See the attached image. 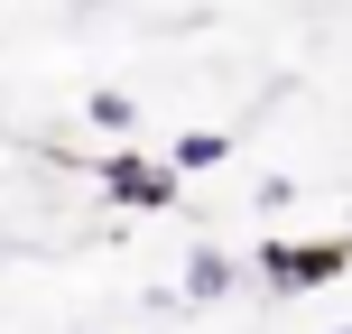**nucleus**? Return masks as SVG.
<instances>
[{"mask_svg":"<svg viewBox=\"0 0 352 334\" xmlns=\"http://www.w3.org/2000/svg\"><path fill=\"white\" fill-rule=\"evenodd\" d=\"M223 158H232L223 130H186V140L167 149V176H204V167H223Z\"/></svg>","mask_w":352,"mask_h":334,"instance_id":"nucleus-3","label":"nucleus"},{"mask_svg":"<svg viewBox=\"0 0 352 334\" xmlns=\"http://www.w3.org/2000/svg\"><path fill=\"white\" fill-rule=\"evenodd\" d=\"M93 121H102V130H130V93H93Z\"/></svg>","mask_w":352,"mask_h":334,"instance_id":"nucleus-5","label":"nucleus"},{"mask_svg":"<svg viewBox=\"0 0 352 334\" xmlns=\"http://www.w3.org/2000/svg\"><path fill=\"white\" fill-rule=\"evenodd\" d=\"M102 195H111V205H148V213H158L167 195H176V176L148 167V158H102Z\"/></svg>","mask_w":352,"mask_h":334,"instance_id":"nucleus-2","label":"nucleus"},{"mask_svg":"<svg viewBox=\"0 0 352 334\" xmlns=\"http://www.w3.org/2000/svg\"><path fill=\"white\" fill-rule=\"evenodd\" d=\"M334 334H352V325H334Z\"/></svg>","mask_w":352,"mask_h":334,"instance_id":"nucleus-6","label":"nucleus"},{"mask_svg":"<svg viewBox=\"0 0 352 334\" xmlns=\"http://www.w3.org/2000/svg\"><path fill=\"white\" fill-rule=\"evenodd\" d=\"M343 260H352V242H260V279L278 288V298L343 279Z\"/></svg>","mask_w":352,"mask_h":334,"instance_id":"nucleus-1","label":"nucleus"},{"mask_svg":"<svg viewBox=\"0 0 352 334\" xmlns=\"http://www.w3.org/2000/svg\"><path fill=\"white\" fill-rule=\"evenodd\" d=\"M232 279H241V269H232L223 251H195V260H186V298H195V306H213V298H232Z\"/></svg>","mask_w":352,"mask_h":334,"instance_id":"nucleus-4","label":"nucleus"}]
</instances>
